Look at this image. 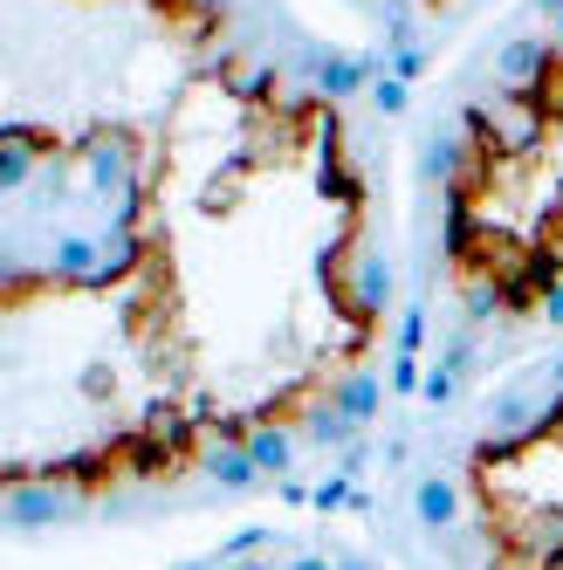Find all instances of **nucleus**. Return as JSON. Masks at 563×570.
Here are the masks:
<instances>
[{"mask_svg": "<svg viewBox=\"0 0 563 570\" xmlns=\"http://www.w3.org/2000/svg\"><path fill=\"white\" fill-rule=\"evenodd\" d=\"M76 509V495H69V481H56V474H42V481H8V522L14 529H49V522H62Z\"/></svg>", "mask_w": 563, "mask_h": 570, "instance_id": "obj_1", "label": "nucleus"}, {"mask_svg": "<svg viewBox=\"0 0 563 570\" xmlns=\"http://www.w3.org/2000/svg\"><path fill=\"white\" fill-rule=\"evenodd\" d=\"M83 173H90L97 193H117V199L138 214V151H131L125 138H90V145H83Z\"/></svg>", "mask_w": 563, "mask_h": 570, "instance_id": "obj_2", "label": "nucleus"}, {"mask_svg": "<svg viewBox=\"0 0 563 570\" xmlns=\"http://www.w3.org/2000/svg\"><path fill=\"white\" fill-rule=\"evenodd\" d=\"M392 262L385 255H357V268H350V289L337 296L344 303V316H357V323H372V316H385V303H392Z\"/></svg>", "mask_w": 563, "mask_h": 570, "instance_id": "obj_3", "label": "nucleus"}, {"mask_svg": "<svg viewBox=\"0 0 563 570\" xmlns=\"http://www.w3.org/2000/svg\"><path fill=\"white\" fill-rule=\"evenodd\" d=\"M550 69H556V49H550V42H530V35H522V42H508V49L495 56V76H502L508 90H536Z\"/></svg>", "mask_w": 563, "mask_h": 570, "instance_id": "obj_4", "label": "nucleus"}, {"mask_svg": "<svg viewBox=\"0 0 563 570\" xmlns=\"http://www.w3.org/2000/svg\"><path fill=\"white\" fill-rule=\"evenodd\" d=\"M49 138L42 131H28V125H0V186L21 193L28 173H34V151H42Z\"/></svg>", "mask_w": 563, "mask_h": 570, "instance_id": "obj_5", "label": "nucleus"}, {"mask_svg": "<svg viewBox=\"0 0 563 570\" xmlns=\"http://www.w3.org/2000/svg\"><path fill=\"white\" fill-rule=\"evenodd\" d=\"M413 515H419V529H454L461 488H454L447 474H419V481H413Z\"/></svg>", "mask_w": 563, "mask_h": 570, "instance_id": "obj_6", "label": "nucleus"}, {"mask_svg": "<svg viewBox=\"0 0 563 570\" xmlns=\"http://www.w3.org/2000/svg\"><path fill=\"white\" fill-rule=\"evenodd\" d=\"M372 69H378L372 56H316V90H324L330 104L337 97H357V90L372 83Z\"/></svg>", "mask_w": 563, "mask_h": 570, "instance_id": "obj_7", "label": "nucleus"}, {"mask_svg": "<svg viewBox=\"0 0 563 570\" xmlns=\"http://www.w3.org/2000/svg\"><path fill=\"white\" fill-rule=\"evenodd\" d=\"M240 446L255 454L261 474H289V461H296V433H289V426H275V420H255Z\"/></svg>", "mask_w": 563, "mask_h": 570, "instance_id": "obj_8", "label": "nucleus"}, {"mask_svg": "<svg viewBox=\"0 0 563 570\" xmlns=\"http://www.w3.org/2000/svg\"><path fill=\"white\" fill-rule=\"evenodd\" d=\"M207 474L227 488V495H240V488H255V454H248V446H240V440H214L207 446Z\"/></svg>", "mask_w": 563, "mask_h": 570, "instance_id": "obj_9", "label": "nucleus"}, {"mask_svg": "<svg viewBox=\"0 0 563 570\" xmlns=\"http://www.w3.org/2000/svg\"><path fill=\"white\" fill-rule=\"evenodd\" d=\"M303 440H316V446H337V454H344V446L357 440V420L344 413L337 399H316L309 413H303Z\"/></svg>", "mask_w": 563, "mask_h": 570, "instance_id": "obj_10", "label": "nucleus"}, {"mask_svg": "<svg viewBox=\"0 0 563 570\" xmlns=\"http://www.w3.org/2000/svg\"><path fill=\"white\" fill-rule=\"evenodd\" d=\"M330 399L344 405V413H350L357 426H372V420H378V399H385V385H378V372H344Z\"/></svg>", "mask_w": 563, "mask_h": 570, "instance_id": "obj_11", "label": "nucleus"}, {"mask_svg": "<svg viewBox=\"0 0 563 570\" xmlns=\"http://www.w3.org/2000/svg\"><path fill=\"white\" fill-rule=\"evenodd\" d=\"M110 454L103 446H90V454H62V461H49L42 474H56V481H69V488H97V481H110Z\"/></svg>", "mask_w": 563, "mask_h": 570, "instance_id": "obj_12", "label": "nucleus"}, {"mask_svg": "<svg viewBox=\"0 0 563 570\" xmlns=\"http://www.w3.org/2000/svg\"><path fill=\"white\" fill-rule=\"evenodd\" d=\"M145 433H151V440H166L172 454H179V446L192 440V413H179L172 399H151V405H145Z\"/></svg>", "mask_w": 563, "mask_h": 570, "instance_id": "obj_13", "label": "nucleus"}, {"mask_svg": "<svg viewBox=\"0 0 563 570\" xmlns=\"http://www.w3.org/2000/svg\"><path fill=\"white\" fill-rule=\"evenodd\" d=\"M461 303H467V323H488V316H502V309H508V303H502V282H495V275H474Z\"/></svg>", "mask_w": 563, "mask_h": 570, "instance_id": "obj_14", "label": "nucleus"}, {"mask_svg": "<svg viewBox=\"0 0 563 570\" xmlns=\"http://www.w3.org/2000/svg\"><path fill=\"white\" fill-rule=\"evenodd\" d=\"M125 468H131V474H158V468H172V446H166V440H151V433L138 426V440L125 446Z\"/></svg>", "mask_w": 563, "mask_h": 570, "instance_id": "obj_15", "label": "nucleus"}, {"mask_svg": "<svg viewBox=\"0 0 563 570\" xmlns=\"http://www.w3.org/2000/svg\"><path fill=\"white\" fill-rule=\"evenodd\" d=\"M350 495H357V488H350V474L337 468V474H324V481L309 488V509H324V515H330V509H350Z\"/></svg>", "mask_w": 563, "mask_h": 570, "instance_id": "obj_16", "label": "nucleus"}, {"mask_svg": "<svg viewBox=\"0 0 563 570\" xmlns=\"http://www.w3.org/2000/svg\"><path fill=\"white\" fill-rule=\"evenodd\" d=\"M419 69H426V49H419V42H385V76H398V83H413Z\"/></svg>", "mask_w": 563, "mask_h": 570, "instance_id": "obj_17", "label": "nucleus"}, {"mask_svg": "<svg viewBox=\"0 0 563 570\" xmlns=\"http://www.w3.org/2000/svg\"><path fill=\"white\" fill-rule=\"evenodd\" d=\"M454 392H461V364H447V357H439L433 372H426V385H419V399H426V405H447Z\"/></svg>", "mask_w": 563, "mask_h": 570, "instance_id": "obj_18", "label": "nucleus"}, {"mask_svg": "<svg viewBox=\"0 0 563 570\" xmlns=\"http://www.w3.org/2000/svg\"><path fill=\"white\" fill-rule=\"evenodd\" d=\"M385 385H392V392H419V385H426V372H419V351H392V372H385Z\"/></svg>", "mask_w": 563, "mask_h": 570, "instance_id": "obj_19", "label": "nucleus"}, {"mask_svg": "<svg viewBox=\"0 0 563 570\" xmlns=\"http://www.w3.org/2000/svg\"><path fill=\"white\" fill-rule=\"evenodd\" d=\"M268 537H275V529H261V522H248V529H234V537H227V543H220L214 557H220V563H234V557H255V550H261Z\"/></svg>", "mask_w": 563, "mask_h": 570, "instance_id": "obj_20", "label": "nucleus"}, {"mask_svg": "<svg viewBox=\"0 0 563 570\" xmlns=\"http://www.w3.org/2000/svg\"><path fill=\"white\" fill-rule=\"evenodd\" d=\"M426 344V303H406L398 309V351H419Z\"/></svg>", "mask_w": 563, "mask_h": 570, "instance_id": "obj_21", "label": "nucleus"}, {"mask_svg": "<svg viewBox=\"0 0 563 570\" xmlns=\"http://www.w3.org/2000/svg\"><path fill=\"white\" fill-rule=\"evenodd\" d=\"M372 104H378L385 117H398V110L413 104V83H398V76H378V90H372Z\"/></svg>", "mask_w": 563, "mask_h": 570, "instance_id": "obj_22", "label": "nucleus"}, {"mask_svg": "<svg viewBox=\"0 0 563 570\" xmlns=\"http://www.w3.org/2000/svg\"><path fill=\"white\" fill-rule=\"evenodd\" d=\"M240 97H248V104H261L268 90H275V69H248V76H240V83H234Z\"/></svg>", "mask_w": 563, "mask_h": 570, "instance_id": "obj_23", "label": "nucleus"}, {"mask_svg": "<svg viewBox=\"0 0 563 570\" xmlns=\"http://www.w3.org/2000/svg\"><path fill=\"white\" fill-rule=\"evenodd\" d=\"M543 323H556V331H563V282H556V289H543Z\"/></svg>", "mask_w": 563, "mask_h": 570, "instance_id": "obj_24", "label": "nucleus"}, {"mask_svg": "<svg viewBox=\"0 0 563 570\" xmlns=\"http://www.w3.org/2000/svg\"><path fill=\"white\" fill-rule=\"evenodd\" d=\"M172 570H227L220 557H192V563H172Z\"/></svg>", "mask_w": 563, "mask_h": 570, "instance_id": "obj_25", "label": "nucleus"}, {"mask_svg": "<svg viewBox=\"0 0 563 570\" xmlns=\"http://www.w3.org/2000/svg\"><path fill=\"white\" fill-rule=\"evenodd\" d=\"M289 570H337V563H324V557H296Z\"/></svg>", "mask_w": 563, "mask_h": 570, "instance_id": "obj_26", "label": "nucleus"}, {"mask_svg": "<svg viewBox=\"0 0 563 570\" xmlns=\"http://www.w3.org/2000/svg\"><path fill=\"white\" fill-rule=\"evenodd\" d=\"M337 570H372V557H337Z\"/></svg>", "mask_w": 563, "mask_h": 570, "instance_id": "obj_27", "label": "nucleus"}, {"mask_svg": "<svg viewBox=\"0 0 563 570\" xmlns=\"http://www.w3.org/2000/svg\"><path fill=\"white\" fill-rule=\"evenodd\" d=\"M227 570H268V563H255V557H234V563H227Z\"/></svg>", "mask_w": 563, "mask_h": 570, "instance_id": "obj_28", "label": "nucleus"}, {"mask_svg": "<svg viewBox=\"0 0 563 570\" xmlns=\"http://www.w3.org/2000/svg\"><path fill=\"white\" fill-rule=\"evenodd\" d=\"M550 385H556V392H563V357H556V364H550Z\"/></svg>", "mask_w": 563, "mask_h": 570, "instance_id": "obj_29", "label": "nucleus"}, {"mask_svg": "<svg viewBox=\"0 0 563 570\" xmlns=\"http://www.w3.org/2000/svg\"><path fill=\"white\" fill-rule=\"evenodd\" d=\"M536 8H543V14H550V21H556V8H563V0H536Z\"/></svg>", "mask_w": 563, "mask_h": 570, "instance_id": "obj_30", "label": "nucleus"}, {"mask_svg": "<svg viewBox=\"0 0 563 570\" xmlns=\"http://www.w3.org/2000/svg\"><path fill=\"white\" fill-rule=\"evenodd\" d=\"M556 35H563V8H556Z\"/></svg>", "mask_w": 563, "mask_h": 570, "instance_id": "obj_31", "label": "nucleus"}, {"mask_svg": "<svg viewBox=\"0 0 563 570\" xmlns=\"http://www.w3.org/2000/svg\"><path fill=\"white\" fill-rule=\"evenodd\" d=\"M207 8H227V0H207Z\"/></svg>", "mask_w": 563, "mask_h": 570, "instance_id": "obj_32", "label": "nucleus"}]
</instances>
